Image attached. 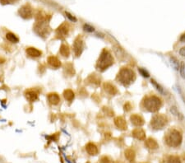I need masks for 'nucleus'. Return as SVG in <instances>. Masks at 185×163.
<instances>
[{"instance_id":"obj_1","label":"nucleus","mask_w":185,"mask_h":163,"mask_svg":"<svg viewBox=\"0 0 185 163\" xmlns=\"http://www.w3.org/2000/svg\"><path fill=\"white\" fill-rule=\"evenodd\" d=\"M182 139H183V137L180 132L177 130H171L167 134L165 142L168 146L172 147H176L181 144Z\"/></svg>"},{"instance_id":"obj_2","label":"nucleus","mask_w":185,"mask_h":163,"mask_svg":"<svg viewBox=\"0 0 185 163\" xmlns=\"http://www.w3.org/2000/svg\"><path fill=\"white\" fill-rule=\"evenodd\" d=\"M144 106L150 112H156L161 106V101L156 97H150L145 99Z\"/></svg>"},{"instance_id":"obj_3","label":"nucleus","mask_w":185,"mask_h":163,"mask_svg":"<svg viewBox=\"0 0 185 163\" xmlns=\"http://www.w3.org/2000/svg\"><path fill=\"white\" fill-rule=\"evenodd\" d=\"M113 61H114V60H113V58H112L110 54L108 51L104 50V51L102 52L101 55H100V60H99V69H100V68L102 69V70L106 69L108 67H110V65L113 64Z\"/></svg>"},{"instance_id":"obj_4","label":"nucleus","mask_w":185,"mask_h":163,"mask_svg":"<svg viewBox=\"0 0 185 163\" xmlns=\"http://www.w3.org/2000/svg\"><path fill=\"white\" fill-rule=\"evenodd\" d=\"M118 78L121 81V83H123L124 84H128L134 80L135 74L130 69L123 68L118 73Z\"/></svg>"},{"instance_id":"obj_5","label":"nucleus","mask_w":185,"mask_h":163,"mask_svg":"<svg viewBox=\"0 0 185 163\" xmlns=\"http://www.w3.org/2000/svg\"><path fill=\"white\" fill-rule=\"evenodd\" d=\"M167 118L163 115H156L151 120V126L155 129H161L165 126Z\"/></svg>"},{"instance_id":"obj_6","label":"nucleus","mask_w":185,"mask_h":163,"mask_svg":"<svg viewBox=\"0 0 185 163\" xmlns=\"http://www.w3.org/2000/svg\"><path fill=\"white\" fill-rule=\"evenodd\" d=\"M130 120H131L132 124H133V125H135V126L140 127L142 126V125L144 124V120L142 119L140 115H133L131 116Z\"/></svg>"},{"instance_id":"obj_7","label":"nucleus","mask_w":185,"mask_h":163,"mask_svg":"<svg viewBox=\"0 0 185 163\" xmlns=\"http://www.w3.org/2000/svg\"><path fill=\"white\" fill-rule=\"evenodd\" d=\"M145 145H146V147H147V148L151 149V150H156V149L159 148V144H158V143L153 139H147L146 142H145Z\"/></svg>"},{"instance_id":"obj_8","label":"nucleus","mask_w":185,"mask_h":163,"mask_svg":"<svg viewBox=\"0 0 185 163\" xmlns=\"http://www.w3.org/2000/svg\"><path fill=\"white\" fill-rule=\"evenodd\" d=\"M133 135L135 139L138 140H145L146 139V133L142 130V129H136L133 131Z\"/></svg>"},{"instance_id":"obj_9","label":"nucleus","mask_w":185,"mask_h":163,"mask_svg":"<svg viewBox=\"0 0 185 163\" xmlns=\"http://www.w3.org/2000/svg\"><path fill=\"white\" fill-rule=\"evenodd\" d=\"M19 12L23 18H30L31 16V9L29 6L22 7V8H20Z\"/></svg>"},{"instance_id":"obj_10","label":"nucleus","mask_w":185,"mask_h":163,"mask_svg":"<svg viewBox=\"0 0 185 163\" xmlns=\"http://www.w3.org/2000/svg\"><path fill=\"white\" fill-rule=\"evenodd\" d=\"M114 123H115L116 126L121 129H127V124L122 117H117L114 120Z\"/></svg>"},{"instance_id":"obj_11","label":"nucleus","mask_w":185,"mask_h":163,"mask_svg":"<svg viewBox=\"0 0 185 163\" xmlns=\"http://www.w3.org/2000/svg\"><path fill=\"white\" fill-rule=\"evenodd\" d=\"M86 151L90 155H96L98 153V149L96 146L93 143H88L86 145Z\"/></svg>"},{"instance_id":"obj_12","label":"nucleus","mask_w":185,"mask_h":163,"mask_svg":"<svg viewBox=\"0 0 185 163\" xmlns=\"http://www.w3.org/2000/svg\"><path fill=\"white\" fill-rule=\"evenodd\" d=\"M170 63L171 64L172 68L174 70H179V66H180V64H179V60L175 58V57H170Z\"/></svg>"},{"instance_id":"obj_13","label":"nucleus","mask_w":185,"mask_h":163,"mask_svg":"<svg viewBox=\"0 0 185 163\" xmlns=\"http://www.w3.org/2000/svg\"><path fill=\"white\" fill-rule=\"evenodd\" d=\"M163 163H181V161L179 158V157L176 156H170L165 160Z\"/></svg>"},{"instance_id":"obj_14","label":"nucleus","mask_w":185,"mask_h":163,"mask_svg":"<svg viewBox=\"0 0 185 163\" xmlns=\"http://www.w3.org/2000/svg\"><path fill=\"white\" fill-rule=\"evenodd\" d=\"M125 157H126L128 161L132 162V161H133L134 158H135V152H134L133 150H132V149H128V150L125 151Z\"/></svg>"},{"instance_id":"obj_15","label":"nucleus","mask_w":185,"mask_h":163,"mask_svg":"<svg viewBox=\"0 0 185 163\" xmlns=\"http://www.w3.org/2000/svg\"><path fill=\"white\" fill-rule=\"evenodd\" d=\"M105 89L108 93H110V94H111V95H114V94L117 92L116 88H115L113 85L109 84V83L105 84Z\"/></svg>"},{"instance_id":"obj_16","label":"nucleus","mask_w":185,"mask_h":163,"mask_svg":"<svg viewBox=\"0 0 185 163\" xmlns=\"http://www.w3.org/2000/svg\"><path fill=\"white\" fill-rule=\"evenodd\" d=\"M151 84H152V86L154 87L156 89V91H159V93H160V94H165V91H164V89L162 88V87L160 86V85H159L155 80H153V79H151Z\"/></svg>"},{"instance_id":"obj_17","label":"nucleus","mask_w":185,"mask_h":163,"mask_svg":"<svg viewBox=\"0 0 185 163\" xmlns=\"http://www.w3.org/2000/svg\"><path fill=\"white\" fill-rule=\"evenodd\" d=\"M28 54H30L31 56H35V57H37V56H40V52L39 51V50H37L36 49H33V48H30L27 51H26Z\"/></svg>"},{"instance_id":"obj_18","label":"nucleus","mask_w":185,"mask_h":163,"mask_svg":"<svg viewBox=\"0 0 185 163\" xmlns=\"http://www.w3.org/2000/svg\"><path fill=\"white\" fill-rule=\"evenodd\" d=\"M179 72L183 78H185V64L184 62H181L179 66Z\"/></svg>"},{"instance_id":"obj_19","label":"nucleus","mask_w":185,"mask_h":163,"mask_svg":"<svg viewBox=\"0 0 185 163\" xmlns=\"http://www.w3.org/2000/svg\"><path fill=\"white\" fill-rule=\"evenodd\" d=\"M7 38L10 41H12V42H17L18 41V39L15 36V35H13L12 33H8V34H7Z\"/></svg>"},{"instance_id":"obj_20","label":"nucleus","mask_w":185,"mask_h":163,"mask_svg":"<svg viewBox=\"0 0 185 163\" xmlns=\"http://www.w3.org/2000/svg\"><path fill=\"white\" fill-rule=\"evenodd\" d=\"M138 71L140 72V74L142 75V77H144V78H149L150 77V74H149V72L145 69V68H138Z\"/></svg>"},{"instance_id":"obj_21","label":"nucleus","mask_w":185,"mask_h":163,"mask_svg":"<svg viewBox=\"0 0 185 163\" xmlns=\"http://www.w3.org/2000/svg\"><path fill=\"white\" fill-rule=\"evenodd\" d=\"M100 163H114V162L111 160L110 157H104L101 158V162Z\"/></svg>"},{"instance_id":"obj_22","label":"nucleus","mask_w":185,"mask_h":163,"mask_svg":"<svg viewBox=\"0 0 185 163\" xmlns=\"http://www.w3.org/2000/svg\"><path fill=\"white\" fill-rule=\"evenodd\" d=\"M170 112L172 113V115H175V116H179V111H178V110L177 108L175 107V106H172L171 108H170Z\"/></svg>"},{"instance_id":"obj_23","label":"nucleus","mask_w":185,"mask_h":163,"mask_svg":"<svg viewBox=\"0 0 185 163\" xmlns=\"http://www.w3.org/2000/svg\"><path fill=\"white\" fill-rule=\"evenodd\" d=\"M52 97L53 99H51V98H49V100H50V101L52 103H54V104H57V103L59 102V97L58 96H56V95H54V96H52Z\"/></svg>"},{"instance_id":"obj_24","label":"nucleus","mask_w":185,"mask_h":163,"mask_svg":"<svg viewBox=\"0 0 185 163\" xmlns=\"http://www.w3.org/2000/svg\"><path fill=\"white\" fill-rule=\"evenodd\" d=\"M84 30H86V31H89V32H92V31H94V27L91 26L90 25L86 24L84 25Z\"/></svg>"},{"instance_id":"obj_25","label":"nucleus","mask_w":185,"mask_h":163,"mask_svg":"<svg viewBox=\"0 0 185 163\" xmlns=\"http://www.w3.org/2000/svg\"><path fill=\"white\" fill-rule=\"evenodd\" d=\"M177 91H178V92H179V94H180V97H182V99H183V101H184V102L185 103V95L184 94V92H183V91L181 90V88L179 87H177Z\"/></svg>"},{"instance_id":"obj_26","label":"nucleus","mask_w":185,"mask_h":163,"mask_svg":"<svg viewBox=\"0 0 185 163\" xmlns=\"http://www.w3.org/2000/svg\"><path fill=\"white\" fill-rule=\"evenodd\" d=\"M66 15H67V17H68V18H69V19H70V20H71L72 22H76V21H77V19L74 18V17H73V16H72V15H71L70 13H68V12H66Z\"/></svg>"},{"instance_id":"obj_27","label":"nucleus","mask_w":185,"mask_h":163,"mask_svg":"<svg viewBox=\"0 0 185 163\" xmlns=\"http://www.w3.org/2000/svg\"><path fill=\"white\" fill-rule=\"evenodd\" d=\"M179 54L183 57H185V47H182L179 49Z\"/></svg>"},{"instance_id":"obj_28","label":"nucleus","mask_w":185,"mask_h":163,"mask_svg":"<svg viewBox=\"0 0 185 163\" xmlns=\"http://www.w3.org/2000/svg\"><path fill=\"white\" fill-rule=\"evenodd\" d=\"M15 0H0V2L2 3H11L12 2H14Z\"/></svg>"},{"instance_id":"obj_29","label":"nucleus","mask_w":185,"mask_h":163,"mask_svg":"<svg viewBox=\"0 0 185 163\" xmlns=\"http://www.w3.org/2000/svg\"><path fill=\"white\" fill-rule=\"evenodd\" d=\"M124 109H125V110H130L131 106H130L129 103H128V104H126V105L124 106Z\"/></svg>"},{"instance_id":"obj_30","label":"nucleus","mask_w":185,"mask_h":163,"mask_svg":"<svg viewBox=\"0 0 185 163\" xmlns=\"http://www.w3.org/2000/svg\"><path fill=\"white\" fill-rule=\"evenodd\" d=\"M180 41L181 42H185V34L181 36V37H180Z\"/></svg>"}]
</instances>
